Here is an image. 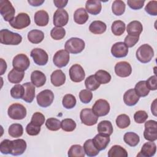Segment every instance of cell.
<instances>
[{"mask_svg":"<svg viewBox=\"0 0 157 157\" xmlns=\"http://www.w3.org/2000/svg\"><path fill=\"white\" fill-rule=\"evenodd\" d=\"M31 123L36 126H41L45 123V117L40 112H35L31 117Z\"/></svg>","mask_w":157,"mask_h":157,"instance_id":"f907efd6","label":"cell"},{"mask_svg":"<svg viewBox=\"0 0 157 157\" xmlns=\"http://www.w3.org/2000/svg\"><path fill=\"white\" fill-rule=\"evenodd\" d=\"M45 126L48 129L52 131L59 130L61 128V121L55 118H49L45 122Z\"/></svg>","mask_w":157,"mask_h":157,"instance_id":"7dc6e473","label":"cell"},{"mask_svg":"<svg viewBox=\"0 0 157 157\" xmlns=\"http://www.w3.org/2000/svg\"><path fill=\"white\" fill-rule=\"evenodd\" d=\"M15 8L8 0H0V13L6 21L10 22L14 18Z\"/></svg>","mask_w":157,"mask_h":157,"instance_id":"277c9868","label":"cell"},{"mask_svg":"<svg viewBox=\"0 0 157 157\" xmlns=\"http://www.w3.org/2000/svg\"><path fill=\"white\" fill-rule=\"evenodd\" d=\"M139 36L128 35L124 39V44L128 47H132L139 41Z\"/></svg>","mask_w":157,"mask_h":157,"instance_id":"9f6ffc18","label":"cell"},{"mask_svg":"<svg viewBox=\"0 0 157 157\" xmlns=\"http://www.w3.org/2000/svg\"><path fill=\"white\" fill-rule=\"evenodd\" d=\"M144 138L149 141L154 142L157 139V122L155 120H148L145 123Z\"/></svg>","mask_w":157,"mask_h":157,"instance_id":"52a82bcc","label":"cell"},{"mask_svg":"<svg viewBox=\"0 0 157 157\" xmlns=\"http://www.w3.org/2000/svg\"><path fill=\"white\" fill-rule=\"evenodd\" d=\"M124 142L131 147H136L140 141L139 136L134 132H128L123 136Z\"/></svg>","mask_w":157,"mask_h":157,"instance_id":"e575fe53","label":"cell"},{"mask_svg":"<svg viewBox=\"0 0 157 157\" xmlns=\"http://www.w3.org/2000/svg\"><path fill=\"white\" fill-rule=\"evenodd\" d=\"M156 99H155L151 105V111L155 116H156Z\"/></svg>","mask_w":157,"mask_h":157,"instance_id":"be15d7a7","label":"cell"},{"mask_svg":"<svg viewBox=\"0 0 157 157\" xmlns=\"http://www.w3.org/2000/svg\"><path fill=\"white\" fill-rule=\"evenodd\" d=\"M139 100V96L136 94L134 89L127 90L123 95V101L126 105L133 106L136 105Z\"/></svg>","mask_w":157,"mask_h":157,"instance_id":"7402d4cb","label":"cell"},{"mask_svg":"<svg viewBox=\"0 0 157 157\" xmlns=\"http://www.w3.org/2000/svg\"><path fill=\"white\" fill-rule=\"evenodd\" d=\"M31 80L35 86L40 87L45 83L46 76L42 72L36 70L31 73Z\"/></svg>","mask_w":157,"mask_h":157,"instance_id":"cb8c5ba5","label":"cell"},{"mask_svg":"<svg viewBox=\"0 0 157 157\" xmlns=\"http://www.w3.org/2000/svg\"><path fill=\"white\" fill-rule=\"evenodd\" d=\"M85 85L87 90L90 91H95L100 86L101 84L97 81L94 75H91L86 78Z\"/></svg>","mask_w":157,"mask_h":157,"instance_id":"b9f144b4","label":"cell"},{"mask_svg":"<svg viewBox=\"0 0 157 157\" xmlns=\"http://www.w3.org/2000/svg\"><path fill=\"white\" fill-rule=\"evenodd\" d=\"M66 31L62 27H55L50 31V36L54 40H61L65 36Z\"/></svg>","mask_w":157,"mask_h":157,"instance_id":"c3c4849f","label":"cell"},{"mask_svg":"<svg viewBox=\"0 0 157 157\" xmlns=\"http://www.w3.org/2000/svg\"><path fill=\"white\" fill-rule=\"evenodd\" d=\"M26 131L29 136H37L40 131V126H36L30 122L26 127Z\"/></svg>","mask_w":157,"mask_h":157,"instance_id":"db71d44e","label":"cell"},{"mask_svg":"<svg viewBox=\"0 0 157 157\" xmlns=\"http://www.w3.org/2000/svg\"><path fill=\"white\" fill-rule=\"evenodd\" d=\"M67 155L69 157H84L85 153L81 145H73L70 147Z\"/></svg>","mask_w":157,"mask_h":157,"instance_id":"60d3db41","label":"cell"},{"mask_svg":"<svg viewBox=\"0 0 157 157\" xmlns=\"http://www.w3.org/2000/svg\"><path fill=\"white\" fill-rule=\"evenodd\" d=\"M25 93V88L23 85L17 84L10 90V95L14 99H22Z\"/></svg>","mask_w":157,"mask_h":157,"instance_id":"f6af8a7d","label":"cell"},{"mask_svg":"<svg viewBox=\"0 0 157 157\" xmlns=\"http://www.w3.org/2000/svg\"><path fill=\"white\" fill-rule=\"evenodd\" d=\"M30 55L33 58L34 62L39 66H44L48 62V54L42 48H36L33 49L31 52Z\"/></svg>","mask_w":157,"mask_h":157,"instance_id":"8fae6325","label":"cell"},{"mask_svg":"<svg viewBox=\"0 0 157 157\" xmlns=\"http://www.w3.org/2000/svg\"><path fill=\"white\" fill-rule=\"evenodd\" d=\"M69 53L66 50H60L57 51L54 55L53 62L54 64L59 68L65 67L69 61Z\"/></svg>","mask_w":157,"mask_h":157,"instance_id":"7c38bea8","label":"cell"},{"mask_svg":"<svg viewBox=\"0 0 157 157\" xmlns=\"http://www.w3.org/2000/svg\"><path fill=\"white\" fill-rule=\"evenodd\" d=\"M79 98L82 102L88 104L90 102L93 98V93L88 90H82L79 93Z\"/></svg>","mask_w":157,"mask_h":157,"instance_id":"681fc988","label":"cell"},{"mask_svg":"<svg viewBox=\"0 0 157 157\" xmlns=\"http://www.w3.org/2000/svg\"><path fill=\"white\" fill-rule=\"evenodd\" d=\"M7 113L9 117L13 120H23L26 116V109L22 104L14 103L9 106Z\"/></svg>","mask_w":157,"mask_h":157,"instance_id":"5b68a950","label":"cell"},{"mask_svg":"<svg viewBox=\"0 0 157 157\" xmlns=\"http://www.w3.org/2000/svg\"><path fill=\"white\" fill-rule=\"evenodd\" d=\"M31 23L29 16L26 13H18L9 22L10 25L14 29H21L28 27Z\"/></svg>","mask_w":157,"mask_h":157,"instance_id":"8992f818","label":"cell"},{"mask_svg":"<svg viewBox=\"0 0 157 157\" xmlns=\"http://www.w3.org/2000/svg\"><path fill=\"white\" fill-rule=\"evenodd\" d=\"M134 90L139 97H145L150 92V90L147 88L146 82L145 80H142L137 82L135 85Z\"/></svg>","mask_w":157,"mask_h":157,"instance_id":"8d00e7d4","label":"cell"},{"mask_svg":"<svg viewBox=\"0 0 157 157\" xmlns=\"http://www.w3.org/2000/svg\"><path fill=\"white\" fill-rule=\"evenodd\" d=\"M95 78L100 84L108 83L111 80L110 74L105 70H99L94 74Z\"/></svg>","mask_w":157,"mask_h":157,"instance_id":"74e56055","label":"cell"},{"mask_svg":"<svg viewBox=\"0 0 157 157\" xmlns=\"http://www.w3.org/2000/svg\"><path fill=\"white\" fill-rule=\"evenodd\" d=\"M85 8L89 13L96 15L99 14L102 9L101 2L96 0H88L86 2Z\"/></svg>","mask_w":157,"mask_h":157,"instance_id":"603a6c76","label":"cell"},{"mask_svg":"<svg viewBox=\"0 0 157 157\" xmlns=\"http://www.w3.org/2000/svg\"><path fill=\"white\" fill-rule=\"evenodd\" d=\"M9 134L15 138L20 137L23 135V128L21 124L19 123H14L11 124L8 129Z\"/></svg>","mask_w":157,"mask_h":157,"instance_id":"f35d334b","label":"cell"},{"mask_svg":"<svg viewBox=\"0 0 157 157\" xmlns=\"http://www.w3.org/2000/svg\"><path fill=\"white\" fill-rule=\"evenodd\" d=\"M115 72L120 77H127L132 72L131 66L126 61L118 62L115 66Z\"/></svg>","mask_w":157,"mask_h":157,"instance_id":"e0dca14e","label":"cell"},{"mask_svg":"<svg viewBox=\"0 0 157 157\" xmlns=\"http://www.w3.org/2000/svg\"><path fill=\"white\" fill-rule=\"evenodd\" d=\"M136 58L140 63H147L150 62L154 56L153 48L148 44H145L140 45L136 51Z\"/></svg>","mask_w":157,"mask_h":157,"instance_id":"7a4b0ae2","label":"cell"},{"mask_svg":"<svg viewBox=\"0 0 157 157\" xmlns=\"http://www.w3.org/2000/svg\"><path fill=\"white\" fill-rule=\"evenodd\" d=\"M29 59L26 55L23 53H20L16 55L12 61V66L13 68L20 71L24 72L26 71L29 67Z\"/></svg>","mask_w":157,"mask_h":157,"instance_id":"4fadbf2b","label":"cell"},{"mask_svg":"<svg viewBox=\"0 0 157 157\" xmlns=\"http://www.w3.org/2000/svg\"><path fill=\"white\" fill-rule=\"evenodd\" d=\"M69 74L71 80L76 83L83 81L85 77V73L83 67L78 64H75L70 67Z\"/></svg>","mask_w":157,"mask_h":157,"instance_id":"5bb4252c","label":"cell"},{"mask_svg":"<svg viewBox=\"0 0 157 157\" xmlns=\"http://www.w3.org/2000/svg\"><path fill=\"white\" fill-rule=\"evenodd\" d=\"M111 53L117 58L125 57L128 53V47L123 42H116L111 48Z\"/></svg>","mask_w":157,"mask_h":157,"instance_id":"ac0fdd59","label":"cell"},{"mask_svg":"<svg viewBox=\"0 0 157 157\" xmlns=\"http://www.w3.org/2000/svg\"><path fill=\"white\" fill-rule=\"evenodd\" d=\"M145 10L147 13H148L150 15H157V1H149L145 7Z\"/></svg>","mask_w":157,"mask_h":157,"instance_id":"816d5d0a","label":"cell"},{"mask_svg":"<svg viewBox=\"0 0 157 157\" xmlns=\"http://www.w3.org/2000/svg\"><path fill=\"white\" fill-rule=\"evenodd\" d=\"M131 123L129 117L126 114H121L117 117L116 124L120 129L128 128Z\"/></svg>","mask_w":157,"mask_h":157,"instance_id":"ee69618b","label":"cell"},{"mask_svg":"<svg viewBox=\"0 0 157 157\" xmlns=\"http://www.w3.org/2000/svg\"><path fill=\"white\" fill-rule=\"evenodd\" d=\"M80 118L82 123L86 126H93L96 124L98 120V117L93 112L92 109L86 108L81 110Z\"/></svg>","mask_w":157,"mask_h":157,"instance_id":"30bf717a","label":"cell"},{"mask_svg":"<svg viewBox=\"0 0 157 157\" xmlns=\"http://www.w3.org/2000/svg\"><path fill=\"white\" fill-rule=\"evenodd\" d=\"M85 47V44L83 40L78 37H71L66 42L64 45L66 50L72 54L81 53Z\"/></svg>","mask_w":157,"mask_h":157,"instance_id":"3957f363","label":"cell"},{"mask_svg":"<svg viewBox=\"0 0 157 157\" xmlns=\"http://www.w3.org/2000/svg\"><path fill=\"white\" fill-rule=\"evenodd\" d=\"M26 142L22 139L10 140V154L13 156L22 155L26 149Z\"/></svg>","mask_w":157,"mask_h":157,"instance_id":"9a60e30c","label":"cell"},{"mask_svg":"<svg viewBox=\"0 0 157 157\" xmlns=\"http://www.w3.org/2000/svg\"><path fill=\"white\" fill-rule=\"evenodd\" d=\"M156 151V145L155 142L150 141L145 142L142 147L141 150L137 156L151 157L155 155Z\"/></svg>","mask_w":157,"mask_h":157,"instance_id":"ffe728a7","label":"cell"},{"mask_svg":"<svg viewBox=\"0 0 157 157\" xmlns=\"http://www.w3.org/2000/svg\"><path fill=\"white\" fill-rule=\"evenodd\" d=\"M25 88V93L22 99L26 102L31 103L35 97V87L34 85L30 82H26L23 84Z\"/></svg>","mask_w":157,"mask_h":157,"instance_id":"44dd1931","label":"cell"},{"mask_svg":"<svg viewBox=\"0 0 157 157\" xmlns=\"http://www.w3.org/2000/svg\"><path fill=\"white\" fill-rule=\"evenodd\" d=\"M68 2V1L67 0H54L53 3L55 6L58 7V9H62L66 7Z\"/></svg>","mask_w":157,"mask_h":157,"instance_id":"91938a15","label":"cell"},{"mask_svg":"<svg viewBox=\"0 0 157 157\" xmlns=\"http://www.w3.org/2000/svg\"><path fill=\"white\" fill-rule=\"evenodd\" d=\"M28 2L31 6L37 7L41 6L44 2V0H28Z\"/></svg>","mask_w":157,"mask_h":157,"instance_id":"94428289","label":"cell"},{"mask_svg":"<svg viewBox=\"0 0 157 157\" xmlns=\"http://www.w3.org/2000/svg\"><path fill=\"white\" fill-rule=\"evenodd\" d=\"M89 16L86 10L84 8L77 9L74 13V20L78 25L85 24L88 20Z\"/></svg>","mask_w":157,"mask_h":157,"instance_id":"83f0119b","label":"cell"},{"mask_svg":"<svg viewBox=\"0 0 157 157\" xmlns=\"http://www.w3.org/2000/svg\"><path fill=\"white\" fill-rule=\"evenodd\" d=\"M37 104L42 107L50 106L53 101L54 94L50 90H44L40 91L36 97Z\"/></svg>","mask_w":157,"mask_h":157,"instance_id":"ba28073f","label":"cell"},{"mask_svg":"<svg viewBox=\"0 0 157 157\" xmlns=\"http://www.w3.org/2000/svg\"><path fill=\"white\" fill-rule=\"evenodd\" d=\"M34 19L35 23L37 26H45L48 23L49 16L45 10H40L35 13Z\"/></svg>","mask_w":157,"mask_h":157,"instance_id":"4316f807","label":"cell"},{"mask_svg":"<svg viewBox=\"0 0 157 157\" xmlns=\"http://www.w3.org/2000/svg\"><path fill=\"white\" fill-rule=\"evenodd\" d=\"M69 20V15L67 11L63 9H57L53 15V23L56 27H62L67 25Z\"/></svg>","mask_w":157,"mask_h":157,"instance_id":"2e32d148","label":"cell"},{"mask_svg":"<svg viewBox=\"0 0 157 157\" xmlns=\"http://www.w3.org/2000/svg\"><path fill=\"white\" fill-rule=\"evenodd\" d=\"M128 155L127 151L118 145L112 146L108 151L109 157H127Z\"/></svg>","mask_w":157,"mask_h":157,"instance_id":"d6a6232c","label":"cell"},{"mask_svg":"<svg viewBox=\"0 0 157 157\" xmlns=\"http://www.w3.org/2000/svg\"><path fill=\"white\" fill-rule=\"evenodd\" d=\"M83 149L85 153L88 156H96L99 153V151L95 147L93 139L86 140L83 144Z\"/></svg>","mask_w":157,"mask_h":157,"instance_id":"836d02e7","label":"cell"},{"mask_svg":"<svg viewBox=\"0 0 157 157\" xmlns=\"http://www.w3.org/2000/svg\"><path fill=\"white\" fill-rule=\"evenodd\" d=\"M107 29V26L105 23L102 21H93L89 26L90 32L94 34H101L104 33Z\"/></svg>","mask_w":157,"mask_h":157,"instance_id":"f1b7e54d","label":"cell"},{"mask_svg":"<svg viewBox=\"0 0 157 157\" xmlns=\"http://www.w3.org/2000/svg\"><path fill=\"white\" fill-rule=\"evenodd\" d=\"M110 140L109 136L104 135L100 133L96 134L93 139V144L99 151L105 150L109 145Z\"/></svg>","mask_w":157,"mask_h":157,"instance_id":"d6986e66","label":"cell"},{"mask_svg":"<svg viewBox=\"0 0 157 157\" xmlns=\"http://www.w3.org/2000/svg\"><path fill=\"white\" fill-rule=\"evenodd\" d=\"M92 110L98 117L105 116L109 113L110 111L109 103L105 99H98L93 105Z\"/></svg>","mask_w":157,"mask_h":157,"instance_id":"9c48e42d","label":"cell"},{"mask_svg":"<svg viewBox=\"0 0 157 157\" xmlns=\"http://www.w3.org/2000/svg\"><path fill=\"white\" fill-rule=\"evenodd\" d=\"M10 140L5 139L0 144V151L2 154H10Z\"/></svg>","mask_w":157,"mask_h":157,"instance_id":"6f0895ef","label":"cell"},{"mask_svg":"<svg viewBox=\"0 0 157 157\" xmlns=\"http://www.w3.org/2000/svg\"><path fill=\"white\" fill-rule=\"evenodd\" d=\"M25 72L23 71H20L13 68L8 74V80L12 83H19L22 81Z\"/></svg>","mask_w":157,"mask_h":157,"instance_id":"1f68e13d","label":"cell"},{"mask_svg":"<svg viewBox=\"0 0 157 157\" xmlns=\"http://www.w3.org/2000/svg\"><path fill=\"white\" fill-rule=\"evenodd\" d=\"M61 128L66 132H72L76 128V123L71 118H66L61 121Z\"/></svg>","mask_w":157,"mask_h":157,"instance_id":"bcb514c9","label":"cell"},{"mask_svg":"<svg viewBox=\"0 0 157 157\" xmlns=\"http://www.w3.org/2000/svg\"><path fill=\"white\" fill-rule=\"evenodd\" d=\"M22 41V37L18 33H13L9 29H3L0 31V42L4 45H17Z\"/></svg>","mask_w":157,"mask_h":157,"instance_id":"6da1fadb","label":"cell"},{"mask_svg":"<svg viewBox=\"0 0 157 157\" xmlns=\"http://www.w3.org/2000/svg\"><path fill=\"white\" fill-rule=\"evenodd\" d=\"M126 5L123 1L115 0L113 2L112 6V12L117 16L121 15L125 11Z\"/></svg>","mask_w":157,"mask_h":157,"instance_id":"ab89813d","label":"cell"},{"mask_svg":"<svg viewBox=\"0 0 157 157\" xmlns=\"http://www.w3.org/2000/svg\"><path fill=\"white\" fill-rule=\"evenodd\" d=\"M50 79L53 85L55 86H60L65 83L66 75L61 70L58 69L52 72L50 76Z\"/></svg>","mask_w":157,"mask_h":157,"instance_id":"d4e9b609","label":"cell"},{"mask_svg":"<svg viewBox=\"0 0 157 157\" xmlns=\"http://www.w3.org/2000/svg\"><path fill=\"white\" fill-rule=\"evenodd\" d=\"M148 114L144 110H138L134 115V121L139 124L145 123L148 118Z\"/></svg>","mask_w":157,"mask_h":157,"instance_id":"f5cc1de1","label":"cell"},{"mask_svg":"<svg viewBox=\"0 0 157 157\" xmlns=\"http://www.w3.org/2000/svg\"><path fill=\"white\" fill-rule=\"evenodd\" d=\"M1 75H3L4 73L6 72L7 69V64L6 62L2 59L1 58Z\"/></svg>","mask_w":157,"mask_h":157,"instance_id":"6125c7cd","label":"cell"},{"mask_svg":"<svg viewBox=\"0 0 157 157\" xmlns=\"http://www.w3.org/2000/svg\"><path fill=\"white\" fill-rule=\"evenodd\" d=\"M28 39L33 44H39L44 39V33L39 29H33L28 33Z\"/></svg>","mask_w":157,"mask_h":157,"instance_id":"4dcf8cb0","label":"cell"},{"mask_svg":"<svg viewBox=\"0 0 157 157\" xmlns=\"http://www.w3.org/2000/svg\"><path fill=\"white\" fill-rule=\"evenodd\" d=\"M127 3L131 9L133 10H139L143 7L145 3V1L128 0Z\"/></svg>","mask_w":157,"mask_h":157,"instance_id":"11a10c76","label":"cell"},{"mask_svg":"<svg viewBox=\"0 0 157 157\" xmlns=\"http://www.w3.org/2000/svg\"><path fill=\"white\" fill-rule=\"evenodd\" d=\"M146 82V85L150 90H156L157 89V78L156 76L152 75L147 79Z\"/></svg>","mask_w":157,"mask_h":157,"instance_id":"680465c9","label":"cell"},{"mask_svg":"<svg viewBox=\"0 0 157 157\" xmlns=\"http://www.w3.org/2000/svg\"><path fill=\"white\" fill-rule=\"evenodd\" d=\"M76 102V99L74 95L71 94H67L63 97L62 104L64 108L71 109L75 106Z\"/></svg>","mask_w":157,"mask_h":157,"instance_id":"7bdbcfd3","label":"cell"},{"mask_svg":"<svg viewBox=\"0 0 157 157\" xmlns=\"http://www.w3.org/2000/svg\"><path fill=\"white\" fill-rule=\"evenodd\" d=\"M113 126L112 123L108 120H103L99 123L98 125V131L99 133L110 136L113 132Z\"/></svg>","mask_w":157,"mask_h":157,"instance_id":"f546056e","label":"cell"},{"mask_svg":"<svg viewBox=\"0 0 157 157\" xmlns=\"http://www.w3.org/2000/svg\"><path fill=\"white\" fill-rule=\"evenodd\" d=\"M126 31L129 35L139 36L143 31V26L140 21L134 20L128 23Z\"/></svg>","mask_w":157,"mask_h":157,"instance_id":"484cf974","label":"cell"},{"mask_svg":"<svg viewBox=\"0 0 157 157\" xmlns=\"http://www.w3.org/2000/svg\"><path fill=\"white\" fill-rule=\"evenodd\" d=\"M126 25L125 23L121 20H116L113 22L111 26V29L112 33L115 36H120L122 35L125 31Z\"/></svg>","mask_w":157,"mask_h":157,"instance_id":"d590c367","label":"cell"}]
</instances>
